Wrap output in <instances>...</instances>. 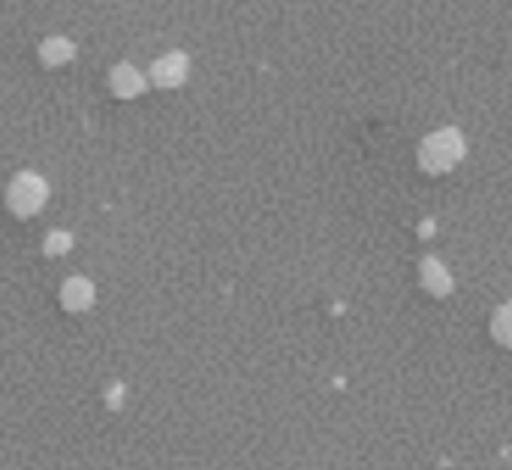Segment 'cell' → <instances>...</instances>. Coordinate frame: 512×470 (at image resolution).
<instances>
[{
  "mask_svg": "<svg viewBox=\"0 0 512 470\" xmlns=\"http://www.w3.org/2000/svg\"><path fill=\"white\" fill-rule=\"evenodd\" d=\"M46 202H49V184L37 172H19L7 187V208L22 220L40 214Z\"/></svg>",
  "mask_w": 512,
  "mask_h": 470,
  "instance_id": "cell-1",
  "label": "cell"
},
{
  "mask_svg": "<svg viewBox=\"0 0 512 470\" xmlns=\"http://www.w3.org/2000/svg\"><path fill=\"white\" fill-rule=\"evenodd\" d=\"M184 76H187V58L184 55H166V58L154 61V67H151V79L160 88H175L184 82Z\"/></svg>",
  "mask_w": 512,
  "mask_h": 470,
  "instance_id": "cell-3",
  "label": "cell"
},
{
  "mask_svg": "<svg viewBox=\"0 0 512 470\" xmlns=\"http://www.w3.org/2000/svg\"><path fill=\"white\" fill-rule=\"evenodd\" d=\"M61 305L67 311H88L94 305V284L88 278H70L61 287Z\"/></svg>",
  "mask_w": 512,
  "mask_h": 470,
  "instance_id": "cell-5",
  "label": "cell"
},
{
  "mask_svg": "<svg viewBox=\"0 0 512 470\" xmlns=\"http://www.w3.org/2000/svg\"><path fill=\"white\" fill-rule=\"evenodd\" d=\"M70 248H73V235L64 232V229L49 232L46 242H43V254L46 257H64V254H70Z\"/></svg>",
  "mask_w": 512,
  "mask_h": 470,
  "instance_id": "cell-7",
  "label": "cell"
},
{
  "mask_svg": "<svg viewBox=\"0 0 512 470\" xmlns=\"http://www.w3.org/2000/svg\"><path fill=\"white\" fill-rule=\"evenodd\" d=\"M461 151H464L461 139H458L452 130H443V133H437V136H431V139L425 142L422 160H425L428 169H449V166L461 157Z\"/></svg>",
  "mask_w": 512,
  "mask_h": 470,
  "instance_id": "cell-2",
  "label": "cell"
},
{
  "mask_svg": "<svg viewBox=\"0 0 512 470\" xmlns=\"http://www.w3.org/2000/svg\"><path fill=\"white\" fill-rule=\"evenodd\" d=\"M109 88H112L115 97L130 100V97H139V94L145 91V79H142V73H139L136 67L118 64V67L112 70V76H109Z\"/></svg>",
  "mask_w": 512,
  "mask_h": 470,
  "instance_id": "cell-4",
  "label": "cell"
},
{
  "mask_svg": "<svg viewBox=\"0 0 512 470\" xmlns=\"http://www.w3.org/2000/svg\"><path fill=\"white\" fill-rule=\"evenodd\" d=\"M76 58V46L67 37H49L40 43V61L46 67H64Z\"/></svg>",
  "mask_w": 512,
  "mask_h": 470,
  "instance_id": "cell-6",
  "label": "cell"
}]
</instances>
